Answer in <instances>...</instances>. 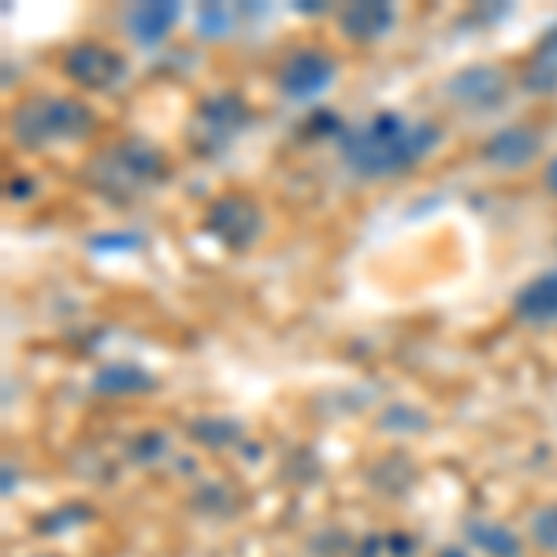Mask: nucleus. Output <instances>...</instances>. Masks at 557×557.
Masks as SVG:
<instances>
[{"label":"nucleus","mask_w":557,"mask_h":557,"mask_svg":"<svg viewBox=\"0 0 557 557\" xmlns=\"http://www.w3.org/2000/svg\"><path fill=\"white\" fill-rule=\"evenodd\" d=\"M438 138H443V131L428 120H409L401 112H375L372 120L338 134V149H343L349 172L383 178L420 164L438 146Z\"/></svg>","instance_id":"f257e3e1"},{"label":"nucleus","mask_w":557,"mask_h":557,"mask_svg":"<svg viewBox=\"0 0 557 557\" xmlns=\"http://www.w3.org/2000/svg\"><path fill=\"white\" fill-rule=\"evenodd\" d=\"M97 115L75 97H30L12 112L8 127L23 149H49L57 141H83Z\"/></svg>","instance_id":"f03ea898"},{"label":"nucleus","mask_w":557,"mask_h":557,"mask_svg":"<svg viewBox=\"0 0 557 557\" xmlns=\"http://www.w3.org/2000/svg\"><path fill=\"white\" fill-rule=\"evenodd\" d=\"M168 175V160L146 141H120L89 164V183L108 197H131Z\"/></svg>","instance_id":"7ed1b4c3"},{"label":"nucleus","mask_w":557,"mask_h":557,"mask_svg":"<svg viewBox=\"0 0 557 557\" xmlns=\"http://www.w3.org/2000/svg\"><path fill=\"white\" fill-rule=\"evenodd\" d=\"M205 231L227 249H249L260 238V231H264V212H260L253 197L223 194L205 212Z\"/></svg>","instance_id":"20e7f679"},{"label":"nucleus","mask_w":557,"mask_h":557,"mask_svg":"<svg viewBox=\"0 0 557 557\" xmlns=\"http://www.w3.org/2000/svg\"><path fill=\"white\" fill-rule=\"evenodd\" d=\"M249 123V104L242 101L235 89H227V94H212L205 97L201 108H197L194 115V138L201 149H223L235 134L246 131Z\"/></svg>","instance_id":"39448f33"},{"label":"nucleus","mask_w":557,"mask_h":557,"mask_svg":"<svg viewBox=\"0 0 557 557\" xmlns=\"http://www.w3.org/2000/svg\"><path fill=\"white\" fill-rule=\"evenodd\" d=\"M446 97L457 108H469V112H487L498 108L509 97V75L494 64H472L461 67L446 78Z\"/></svg>","instance_id":"423d86ee"},{"label":"nucleus","mask_w":557,"mask_h":557,"mask_svg":"<svg viewBox=\"0 0 557 557\" xmlns=\"http://www.w3.org/2000/svg\"><path fill=\"white\" fill-rule=\"evenodd\" d=\"M123 71H127L123 57L108 45L83 41L64 52V75L83 89H112L123 78Z\"/></svg>","instance_id":"0eeeda50"},{"label":"nucleus","mask_w":557,"mask_h":557,"mask_svg":"<svg viewBox=\"0 0 557 557\" xmlns=\"http://www.w3.org/2000/svg\"><path fill=\"white\" fill-rule=\"evenodd\" d=\"M335 83V60L320 49H298L290 52V60L278 71V89L290 101H312Z\"/></svg>","instance_id":"6e6552de"},{"label":"nucleus","mask_w":557,"mask_h":557,"mask_svg":"<svg viewBox=\"0 0 557 557\" xmlns=\"http://www.w3.org/2000/svg\"><path fill=\"white\" fill-rule=\"evenodd\" d=\"M539 152H543V134H539L535 127H528V123L498 131L487 146H483V157H487L494 168H506V172L528 168Z\"/></svg>","instance_id":"1a4fd4ad"},{"label":"nucleus","mask_w":557,"mask_h":557,"mask_svg":"<svg viewBox=\"0 0 557 557\" xmlns=\"http://www.w3.org/2000/svg\"><path fill=\"white\" fill-rule=\"evenodd\" d=\"M394 4L386 0H354L338 12V30L346 34L349 41L364 45V41H380L386 30L394 26Z\"/></svg>","instance_id":"9d476101"},{"label":"nucleus","mask_w":557,"mask_h":557,"mask_svg":"<svg viewBox=\"0 0 557 557\" xmlns=\"http://www.w3.org/2000/svg\"><path fill=\"white\" fill-rule=\"evenodd\" d=\"M178 15H183V8L175 0H146V4L127 8L123 26H127V34L138 45H160L175 30Z\"/></svg>","instance_id":"9b49d317"},{"label":"nucleus","mask_w":557,"mask_h":557,"mask_svg":"<svg viewBox=\"0 0 557 557\" xmlns=\"http://www.w3.org/2000/svg\"><path fill=\"white\" fill-rule=\"evenodd\" d=\"M157 380L134 361H112L94 372V394L101 398H131V394H149Z\"/></svg>","instance_id":"f8f14e48"},{"label":"nucleus","mask_w":557,"mask_h":557,"mask_svg":"<svg viewBox=\"0 0 557 557\" xmlns=\"http://www.w3.org/2000/svg\"><path fill=\"white\" fill-rule=\"evenodd\" d=\"M513 312L528 323H550L557 320V272L535 275L532 283H524L513 298Z\"/></svg>","instance_id":"ddd939ff"},{"label":"nucleus","mask_w":557,"mask_h":557,"mask_svg":"<svg viewBox=\"0 0 557 557\" xmlns=\"http://www.w3.org/2000/svg\"><path fill=\"white\" fill-rule=\"evenodd\" d=\"M528 94L535 97H550L557 94V26L543 34V41L535 45V52L528 57L524 75H520Z\"/></svg>","instance_id":"4468645a"},{"label":"nucleus","mask_w":557,"mask_h":557,"mask_svg":"<svg viewBox=\"0 0 557 557\" xmlns=\"http://www.w3.org/2000/svg\"><path fill=\"white\" fill-rule=\"evenodd\" d=\"M465 535H469V543L480 546L487 557H520L524 554L520 535L513 528L498 524V520H469V524H465Z\"/></svg>","instance_id":"2eb2a0df"},{"label":"nucleus","mask_w":557,"mask_h":557,"mask_svg":"<svg viewBox=\"0 0 557 557\" xmlns=\"http://www.w3.org/2000/svg\"><path fill=\"white\" fill-rule=\"evenodd\" d=\"M194 23L205 41H220V38H227L231 26H235V12H231L227 4H201L194 15Z\"/></svg>","instance_id":"dca6fc26"},{"label":"nucleus","mask_w":557,"mask_h":557,"mask_svg":"<svg viewBox=\"0 0 557 557\" xmlns=\"http://www.w3.org/2000/svg\"><path fill=\"white\" fill-rule=\"evenodd\" d=\"M190 435L197 438V443H205V446H227V443H235V438L242 435V428L235 424V420L201 417V420H197V424L190 428Z\"/></svg>","instance_id":"f3484780"},{"label":"nucleus","mask_w":557,"mask_h":557,"mask_svg":"<svg viewBox=\"0 0 557 557\" xmlns=\"http://www.w3.org/2000/svg\"><path fill=\"white\" fill-rule=\"evenodd\" d=\"M532 539L543 550H557V506L539 509L532 517Z\"/></svg>","instance_id":"a211bd4d"},{"label":"nucleus","mask_w":557,"mask_h":557,"mask_svg":"<svg viewBox=\"0 0 557 557\" xmlns=\"http://www.w3.org/2000/svg\"><path fill=\"white\" fill-rule=\"evenodd\" d=\"M89 246H94V249H123V253H131V249H141V235H131V231H112V235H94V238H89Z\"/></svg>","instance_id":"6ab92c4d"},{"label":"nucleus","mask_w":557,"mask_h":557,"mask_svg":"<svg viewBox=\"0 0 557 557\" xmlns=\"http://www.w3.org/2000/svg\"><path fill=\"white\" fill-rule=\"evenodd\" d=\"M294 12H301V15H323L327 12V4H320V0H294Z\"/></svg>","instance_id":"aec40b11"},{"label":"nucleus","mask_w":557,"mask_h":557,"mask_svg":"<svg viewBox=\"0 0 557 557\" xmlns=\"http://www.w3.org/2000/svg\"><path fill=\"white\" fill-rule=\"evenodd\" d=\"M26 183H30V178H12L8 194H12V197H26V194H30V186H26Z\"/></svg>","instance_id":"412c9836"},{"label":"nucleus","mask_w":557,"mask_h":557,"mask_svg":"<svg viewBox=\"0 0 557 557\" xmlns=\"http://www.w3.org/2000/svg\"><path fill=\"white\" fill-rule=\"evenodd\" d=\"M546 190L557 197V157L550 160V168H546Z\"/></svg>","instance_id":"4be33fe9"},{"label":"nucleus","mask_w":557,"mask_h":557,"mask_svg":"<svg viewBox=\"0 0 557 557\" xmlns=\"http://www.w3.org/2000/svg\"><path fill=\"white\" fill-rule=\"evenodd\" d=\"M438 557H469V554H465V550H461V546H446V550H443V554H438Z\"/></svg>","instance_id":"5701e85b"}]
</instances>
